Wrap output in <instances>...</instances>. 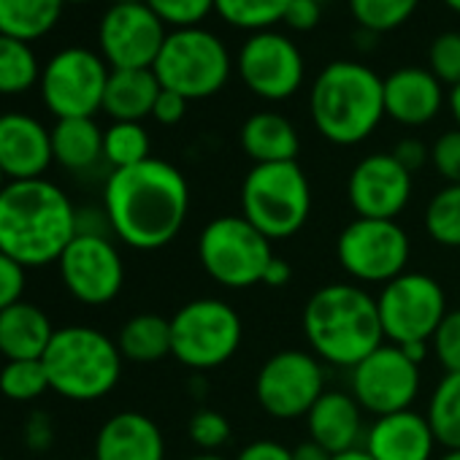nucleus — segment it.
Returning <instances> with one entry per match:
<instances>
[{"label": "nucleus", "mask_w": 460, "mask_h": 460, "mask_svg": "<svg viewBox=\"0 0 460 460\" xmlns=\"http://www.w3.org/2000/svg\"><path fill=\"white\" fill-rule=\"evenodd\" d=\"M111 234L141 252L168 247L187 222L190 184L184 173L157 157L111 171L103 187Z\"/></svg>", "instance_id": "obj_1"}, {"label": "nucleus", "mask_w": 460, "mask_h": 460, "mask_svg": "<svg viewBox=\"0 0 460 460\" xmlns=\"http://www.w3.org/2000/svg\"><path fill=\"white\" fill-rule=\"evenodd\" d=\"M76 208L47 179L9 181L0 190V252L25 269L58 263L76 239Z\"/></svg>", "instance_id": "obj_2"}, {"label": "nucleus", "mask_w": 460, "mask_h": 460, "mask_svg": "<svg viewBox=\"0 0 460 460\" xmlns=\"http://www.w3.org/2000/svg\"><path fill=\"white\" fill-rule=\"evenodd\" d=\"M304 336L309 349L328 366L355 368L385 344L376 298L360 285H325L304 306Z\"/></svg>", "instance_id": "obj_3"}, {"label": "nucleus", "mask_w": 460, "mask_h": 460, "mask_svg": "<svg viewBox=\"0 0 460 460\" xmlns=\"http://www.w3.org/2000/svg\"><path fill=\"white\" fill-rule=\"evenodd\" d=\"M312 122L339 146L366 141L385 117V79L358 60L328 63L309 93Z\"/></svg>", "instance_id": "obj_4"}, {"label": "nucleus", "mask_w": 460, "mask_h": 460, "mask_svg": "<svg viewBox=\"0 0 460 460\" xmlns=\"http://www.w3.org/2000/svg\"><path fill=\"white\" fill-rule=\"evenodd\" d=\"M41 360L52 390L68 401H98L109 395L122 376L117 341L90 325L58 328Z\"/></svg>", "instance_id": "obj_5"}, {"label": "nucleus", "mask_w": 460, "mask_h": 460, "mask_svg": "<svg viewBox=\"0 0 460 460\" xmlns=\"http://www.w3.org/2000/svg\"><path fill=\"white\" fill-rule=\"evenodd\" d=\"M312 214L309 176L293 163L252 165L242 181V217L250 219L269 242L296 236Z\"/></svg>", "instance_id": "obj_6"}, {"label": "nucleus", "mask_w": 460, "mask_h": 460, "mask_svg": "<svg viewBox=\"0 0 460 460\" xmlns=\"http://www.w3.org/2000/svg\"><path fill=\"white\" fill-rule=\"evenodd\" d=\"M198 261L217 285L227 290H250L263 285L274 250L250 219L242 214H225L200 230Z\"/></svg>", "instance_id": "obj_7"}, {"label": "nucleus", "mask_w": 460, "mask_h": 460, "mask_svg": "<svg viewBox=\"0 0 460 460\" xmlns=\"http://www.w3.org/2000/svg\"><path fill=\"white\" fill-rule=\"evenodd\" d=\"M230 52L206 28H181L165 36V44L152 66L163 90H173L187 101H200L219 93L230 79Z\"/></svg>", "instance_id": "obj_8"}, {"label": "nucleus", "mask_w": 460, "mask_h": 460, "mask_svg": "<svg viewBox=\"0 0 460 460\" xmlns=\"http://www.w3.org/2000/svg\"><path fill=\"white\" fill-rule=\"evenodd\" d=\"M242 339L239 312L219 298H195L171 317V355L192 371L225 366L239 352Z\"/></svg>", "instance_id": "obj_9"}, {"label": "nucleus", "mask_w": 460, "mask_h": 460, "mask_svg": "<svg viewBox=\"0 0 460 460\" xmlns=\"http://www.w3.org/2000/svg\"><path fill=\"white\" fill-rule=\"evenodd\" d=\"M411 242L395 219H352L336 239L341 271L363 285H387L406 271Z\"/></svg>", "instance_id": "obj_10"}, {"label": "nucleus", "mask_w": 460, "mask_h": 460, "mask_svg": "<svg viewBox=\"0 0 460 460\" xmlns=\"http://www.w3.org/2000/svg\"><path fill=\"white\" fill-rule=\"evenodd\" d=\"M376 309L385 341L395 347L417 341L428 344L449 312L441 285L420 271H403L393 282L382 285Z\"/></svg>", "instance_id": "obj_11"}, {"label": "nucleus", "mask_w": 460, "mask_h": 460, "mask_svg": "<svg viewBox=\"0 0 460 460\" xmlns=\"http://www.w3.org/2000/svg\"><path fill=\"white\" fill-rule=\"evenodd\" d=\"M109 63L87 47H66L41 68V98L58 119L95 117L103 109Z\"/></svg>", "instance_id": "obj_12"}, {"label": "nucleus", "mask_w": 460, "mask_h": 460, "mask_svg": "<svg viewBox=\"0 0 460 460\" xmlns=\"http://www.w3.org/2000/svg\"><path fill=\"white\" fill-rule=\"evenodd\" d=\"M325 393V363L306 349L274 352L255 376V398L274 420H298Z\"/></svg>", "instance_id": "obj_13"}, {"label": "nucleus", "mask_w": 460, "mask_h": 460, "mask_svg": "<svg viewBox=\"0 0 460 460\" xmlns=\"http://www.w3.org/2000/svg\"><path fill=\"white\" fill-rule=\"evenodd\" d=\"M349 390L360 409L374 417L411 409L420 393V366L401 347L385 341L349 368Z\"/></svg>", "instance_id": "obj_14"}, {"label": "nucleus", "mask_w": 460, "mask_h": 460, "mask_svg": "<svg viewBox=\"0 0 460 460\" xmlns=\"http://www.w3.org/2000/svg\"><path fill=\"white\" fill-rule=\"evenodd\" d=\"M242 82L263 101H285L304 84V55L279 31H258L239 49Z\"/></svg>", "instance_id": "obj_15"}, {"label": "nucleus", "mask_w": 460, "mask_h": 460, "mask_svg": "<svg viewBox=\"0 0 460 460\" xmlns=\"http://www.w3.org/2000/svg\"><path fill=\"white\" fill-rule=\"evenodd\" d=\"M58 266L66 290L87 306H103L114 301L125 285V266L109 236L76 234Z\"/></svg>", "instance_id": "obj_16"}, {"label": "nucleus", "mask_w": 460, "mask_h": 460, "mask_svg": "<svg viewBox=\"0 0 460 460\" xmlns=\"http://www.w3.org/2000/svg\"><path fill=\"white\" fill-rule=\"evenodd\" d=\"M165 36L163 20L146 4L109 6L98 25L101 58L111 68H152Z\"/></svg>", "instance_id": "obj_17"}, {"label": "nucleus", "mask_w": 460, "mask_h": 460, "mask_svg": "<svg viewBox=\"0 0 460 460\" xmlns=\"http://www.w3.org/2000/svg\"><path fill=\"white\" fill-rule=\"evenodd\" d=\"M347 200L363 219H395L411 200V173L390 155H366L347 179Z\"/></svg>", "instance_id": "obj_18"}, {"label": "nucleus", "mask_w": 460, "mask_h": 460, "mask_svg": "<svg viewBox=\"0 0 460 460\" xmlns=\"http://www.w3.org/2000/svg\"><path fill=\"white\" fill-rule=\"evenodd\" d=\"M52 160V133L36 117L0 114V168L9 181L41 179Z\"/></svg>", "instance_id": "obj_19"}, {"label": "nucleus", "mask_w": 460, "mask_h": 460, "mask_svg": "<svg viewBox=\"0 0 460 460\" xmlns=\"http://www.w3.org/2000/svg\"><path fill=\"white\" fill-rule=\"evenodd\" d=\"M444 84L420 66H403L385 76V114L398 125L422 128L444 106Z\"/></svg>", "instance_id": "obj_20"}, {"label": "nucleus", "mask_w": 460, "mask_h": 460, "mask_svg": "<svg viewBox=\"0 0 460 460\" xmlns=\"http://www.w3.org/2000/svg\"><path fill=\"white\" fill-rule=\"evenodd\" d=\"M436 436L425 414L403 409L376 417L366 430L363 449L374 460H433Z\"/></svg>", "instance_id": "obj_21"}, {"label": "nucleus", "mask_w": 460, "mask_h": 460, "mask_svg": "<svg viewBox=\"0 0 460 460\" xmlns=\"http://www.w3.org/2000/svg\"><path fill=\"white\" fill-rule=\"evenodd\" d=\"M95 460H165V438L157 422L141 411L109 417L95 438Z\"/></svg>", "instance_id": "obj_22"}, {"label": "nucleus", "mask_w": 460, "mask_h": 460, "mask_svg": "<svg viewBox=\"0 0 460 460\" xmlns=\"http://www.w3.org/2000/svg\"><path fill=\"white\" fill-rule=\"evenodd\" d=\"M309 438L323 444L331 455L355 449L363 433V409L344 390H325L306 414Z\"/></svg>", "instance_id": "obj_23"}, {"label": "nucleus", "mask_w": 460, "mask_h": 460, "mask_svg": "<svg viewBox=\"0 0 460 460\" xmlns=\"http://www.w3.org/2000/svg\"><path fill=\"white\" fill-rule=\"evenodd\" d=\"M55 333L47 312L36 304L20 301L0 312V352L6 360H41Z\"/></svg>", "instance_id": "obj_24"}, {"label": "nucleus", "mask_w": 460, "mask_h": 460, "mask_svg": "<svg viewBox=\"0 0 460 460\" xmlns=\"http://www.w3.org/2000/svg\"><path fill=\"white\" fill-rule=\"evenodd\" d=\"M239 144L255 165L263 163H293L301 152L296 125L279 111H255L239 130Z\"/></svg>", "instance_id": "obj_25"}, {"label": "nucleus", "mask_w": 460, "mask_h": 460, "mask_svg": "<svg viewBox=\"0 0 460 460\" xmlns=\"http://www.w3.org/2000/svg\"><path fill=\"white\" fill-rule=\"evenodd\" d=\"M160 90L163 87L152 68H111L103 93V111L114 122H141L144 117H152Z\"/></svg>", "instance_id": "obj_26"}, {"label": "nucleus", "mask_w": 460, "mask_h": 460, "mask_svg": "<svg viewBox=\"0 0 460 460\" xmlns=\"http://www.w3.org/2000/svg\"><path fill=\"white\" fill-rule=\"evenodd\" d=\"M52 133V155L55 160L74 173L90 171L103 160V130L93 117L58 119Z\"/></svg>", "instance_id": "obj_27"}, {"label": "nucleus", "mask_w": 460, "mask_h": 460, "mask_svg": "<svg viewBox=\"0 0 460 460\" xmlns=\"http://www.w3.org/2000/svg\"><path fill=\"white\" fill-rule=\"evenodd\" d=\"M63 6L66 0H0V36L33 44L60 22Z\"/></svg>", "instance_id": "obj_28"}, {"label": "nucleus", "mask_w": 460, "mask_h": 460, "mask_svg": "<svg viewBox=\"0 0 460 460\" xmlns=\"http://www.w3.org/2000/svg\"><path fill=\"white\" fill-rule=\"evenodd\" d=\"M117 347L125 360L157 363L171 355V320L160 314H136L122 325Z\"/></svg>", "instance_id": "obj_29"}, {"label": "nucleus", "mask_w": 460, "mask_h": 460, "mask_svg": "<svg viewBox=\"0 0 460 460\" xmlns=\"http://www.w3.org/2000/svg\"><path fill=\"white\" fill-rule=\"evenodd\" d=\"M425 417L441 447L460 449V374H444L438 379Z\"/></svg>", "instance_id": "obj_30"}, {"label": "nucleus", "mask_w": 460, "mask_h": 460, "mask_svg": "<svg viewBox=\"0 0 460 460\" xmlns=\"http://www.w3.org/2000/svg\"><path fill=\"white\" fill-rule=\"evenodd\" d=\"M41 82V66L28 41L0 36V95L28 93Z\"/></svg>", "instance_id": "obj_31"}, {"label": "nucleus", "mask_w": 460, "mask_h": 460, "mask_svg": "<svg viewBox=\"0 0 460 460\" xmlns=\"http://www.w3.org/2000/svg\"><path fill=\"white\" fill-rule=\"evenodd\" d=\"M425 234L447 250H460V184H447L425 206Z\"/></svg>", "instance_id": "obj_32"}, {"label": "nucleus", "mask_w": 460, "mask_h": 460, "mask_svg": "<svg viewBox=\"0 0 460 460\" xmlns=\"http://www.w3.org/2000/svg\"><path fill=\"white\" fill-rule=\"evenodd\" d=\"M290 0H214V12L234 28L244 31H271V25L285 20Z\"/></svg>", "instance_id": "obj_33"}, {"label": "nucleus", "mask_w": 460, "mask_h": 460, "mask_svg": "<svg viewBox=\"0 0 460 460\" xmlns=\"http://www.w3.org/2000/svg\"><path fill=\"white\" fill-rule=\"evenodd\" d=\"M149 133L141 122H114L103 130V160L119 171L149 160Z\"/></svg>", "instance_id": "obj_34"}, {"label": "nucleus", "mask_w": 460, "mask_h": 460, "mask_svg": "<svg viewBox=\"0 0 460 460\" xmlns=\"http://www.w3.org/2000/svg\"><path fill=\"white\" fill-rule=\"evenodd\" d=\"M47 390H52V385L44 360H6L0 371V393L9 401H36Z\"/></svg>", "instance_id": "obj_35"}, {"label": "nucleus", "mask_w": 460, "mask_h": 460, "mask_svg": "<svg viewBox=\"0 0 460 460\" xmlns=\"http://www.w3.org/2000/svg\"><path fill=\"white\" fill-rule=\"evenodd\" d=\"M417 4L420 0H349V12L363 31L379 36L403 25L414 14Z\"/></svg>", "instance_id": "obj_36"}, {"label": "nucleus", "mask_w": 460, "mask_h": 460, "mask_svg": "<svg viewBox=\"0 0 460 460\" xmlns=\"http://www.w3.org/2000/svg\"><path fill=\"white\" fill-rule=\"evenodd\" d=\"M428 71L449 90L460 84V31H444L430 41Z\"/></svg>", "instance_id": "obj_37"}, {"label": "nucleus", "mask_w": 460, "mask_h": 460, "mask_svg": "<svg viewBox=\"0 0 460 460\" xmlns=\"http://www.w3.org/2000/svg\"><path fill=\"white\" fill-rule=\"evenodd\" d=\"M144 4L173 31L200 28V22L214 12V0H144Z\"/></svg>", "instance_id": "obj_38"}, {"label": "nucleus", "mask_w": 460, "mask_h": 460, "mask_svg": "<svg viewBox=\"0 0 460 460\" xmlns=\"http://www.w3.org/2000/svg\"><path fill=\"white\" fill-rule=\"evenodd\" d=\"M187 436L200 452H217L230 441V422L217 409H198L187 422Z\"/></svg>", "instance_id": "obj_39"}, {"label": "nucleus", "mask_w": 460, "mask_h": 460, "mask_svg": "<svg viewBox=\"0 0 460 460\" xmlns=\"http://www.w3.org/2000/svg\"><path fill=\"white\" fill-rule=\"evenodd\" d=\"M433 352L447 374H460V309L447 312L438 331L430 339Z\"/></svg>", "instance_id": "obj_40"}, {"label": "nucleus", "mask_w": 460, "mask_h": 460, "mask_svg": "<svg viewBox=\"0 0 460 460\" xmlns=\"http://www.w3.org/2000/svg\"><path fill=\"white\" fill-rule=\"evenodd\" d=\"M430 163L447 184H460V128L444 130L433 141Z\"/></svg>", "instance_id": "obj_41"}, {"label": "nucleus", "mask_w": 460, "mask_h": 460, "mask_svg": "<svg viewBox=\"0 0 460 460\" xmlns=\"http://www.w3.org/2000/svg\"><path fill=\"white\" fill-rule=\"evenodd\" d=\"M25 293V266L0 252V312L22 301Z\"/></svg>", "instance_id": "obj_42"}, {"label": "nucleus", "mask_w": 460, "mask_h": 460, "mask_svg": "<svg viewBox=\"0 0 460 460\" xmlns=\"http://www.w3.org/2000/svg\"><path fill=\"white\" fill-rule=\"evenodd\" d=\"M323 17L320 0H290V6L285 12V20L293 31H312Z\"/></svg>", "instance_id": "obj_43"}, {"label": "nucleus", "mask_w": 460, "mask_h": 460, "mask_svg": "<svg viewBox=\"0 0 460 460\" xmlns=\"http://www.w3.org/2000/svg\"><path fill=\"white\" fill-rule=\"evenodd\" d=\"M184 114H187V98H181L173 90H160V95L155 101V109H152V117L160 125H176V122L184 119Z\"/></svg>", "instance_id": "obj_44"}, {"label": "nucleus", "mask_w": 460, "mask_h": 460, "mask_svg": "<svg viewBox=\"0 0 460 460\" xmlns=\"http://www.w3.org/2000/svg\"><path fill=\"white\" fill-rule=\"evenodd\" d=\"M409 173H414V171H420L428 160H430V146H425L420 138H401L395 146H393V152H390Z\"/></svg>", "instance_id": "obj_45"}, {"label": "nucleus", "mask_w": 460, "mask_h": 460, "mask_svg": "<svg viewBox=\"0 0 460 460\" xmlns=\"http://www.w3.org/2000/svg\"><path fill=\"white\" fill-rule=\"evenodd\" d=\"M236 460H293V449L271 438H258V441H250L236 455Z\"/></svg>", "instance_id": "obj_46"}, {"label": "nucleus", "mask_w": 460, "mask_h": 460, "mask_svg": "<svg viewBox=\"0 0 460 460\" xmlns=\"http://www.w3.org/2000/svg\"><path fill=\"white\" fill-rule=\"evenodd\" d=\"M25 436H28V447L31 449H47L52 444V422H49V417L44 411H36L28 420Z\"/></svg>", "instance_id": "obj_47"}, {"label": "nucleus", "mask_w": 460, "mask_h": 460, "mask_svg": "<svg viewBox=\"0 0 460 460\" xmlns=\"http://www.w3.org/2000/svg\"><path fill=\"white\" fill-rule=\"evenodd\" d=\"M290 279H293L290 263H288L285 258L274 255V261L269 263V269H266V274H263V285L271 288V290H279V288H288Z\"/></svg>", "instance_id": "obj_48"}, {"label": "nucleus", "mask_w": 460, "mask_h": 460, "mask_svg": "<svg viewBox=\"0 0 460 460\" xmlns=\"http://www.w3.org/2000/svg\"><path fill=\"white\" fill-rule=\"evenodd\" d=\"M293 460H333V455L323 444L309 438V441H304V444H298L293 449Z\"/></svg>", "instance_id": "obj_49"}, {"label": "nucleus", "mask_w": 460, "mask_h": 460, "mask_svg": "<svg viewBox=\"0 0 460 460\" xmlns=\"http://www.w3.org/2000/svg\"><path fill=\"white\" fill-rule=\"evenodd\" d=\"M401 349H403V352H406V355H409V358H411V360H414L417 366H420V363L425 360V355H428V344H425V341H417V344H406V347H401Z\"/></svg>", "instance_id": "obj_50"}, {"label": "nucleus", "mask_w": 460, "mask_h": 460, "mask_svg": "<svg viewBox=\"0 0 460 460\" xmlns=\"http://www.w3.org/2000/svg\"><path fill=\"white\" fill-rule=\"evenodd\" d=\"M447 103H449V111H452V117H455L457 128H460V84L449 90V95H447Z\"/></svg>", "instance_id": "obj_51"}, {"label": "nucleus", "mask_w": 460, "mask_h": 460, "mask_svg": "<svg viewBox=\"0 0 460 460\" xmlns=\"http://www.w3.org/2000/svg\"><path fill=\"white\" fill-rule=\"evenodd\" d=\"M333 460H374L363 447H355V449H347L341 455H333Z\"/></svg>", "instance_id": "obj_52"}, {"label": "nucleus", "mask_w": 460, "mask_h": 460, "mask_svg": "<svg viewBox=\"0 0 460 460\" xmlns=\"http://www.w3.org/2000/svg\"><path fill=\"white\" fill-rule=\"evenodd\" d=\"M187 460H225V457H219L217 452H198V455H192Z\"/></svg>", "instance_id": "obj_53"}, {"label": "nucleus", "mask_w": 460, "mask_h": 460, "mask_svg": "<svg viewBox=\"0 0 460 460\" xmlns=\"http://www.w3.org/2000/svg\"><path fill=\"white\" fill-rule=\"evenodd\" d=\"M438 460H460V449H447Z\"/></svg>", "instance_id": "obj_54"}, {"label": "nucleus", "mask_w": 460, "mask_h": 460, "mask_svg": "<svg viewBox=\"0 0 460 460\" xmlns=\"http://www.w3.org/2000/svg\"><path fill=\"white\" fill-rule=\"evenodd\" d=\"M444 4H447L452 12H457V14H460V0H444Z\"/></svg>", "instance_id": "obj_55"}, {"label": "nucleus", "mask_w": 460, "mask_h": 460, "mask_svg": "<svg viewBox=\"0 0 460 460\" xmlns=\"http://www.w3.org/2000/svg\"><path fill=\"white\" fill-rule=\"evenodd\" d=\"M119 4H144V0H111V6H119Z\"/></svg>", "instance_id": "obj_56"}, {"label": "nucleus", "mask_w": 460, "mask_h": 460, "mask_svg": "<svg viewBox=\"0 0 460 460\" xmlns=\"http://www.w3.org/2000/svg\"><path fill=\"white\" fill-rule=\"evenodd\" d=\"M6 184H9V181H6V173H4V168H0V190H4Z\"/></svg>", "instance_id": "obj_57"}, {"label": "nucleus", "mask_w": 460, "mask_h": 460, "mask_svg": "<svg viewBox=\"0 0 460 460\" xmlns=\"http://www.w3.org/2000/svg\"><path fill=\"white\" fill-rule=\"evenodd\" d=\"M66 4H87V0H66Z\"/></svg>", "instance_id": "obj_58"}, {"label": "nucleus", "mask_w": 460, "mask_h": 460, "mask_svg": "<svg viewBox=\"0 0 460 460\" xmlns=\"http://www.w3.org/2000/svg\"><path fill=\"white\" fill-rule=\"evenodd\" d=\"M84 460H95V457H84Z\"/></svg>", "instance_id": "obj_59"}, {"label": "nucleus", "mask_w": 460, "mask_h": 460, "mask_svg": "<svg viewBox=\"0 0 460 460\" xmlns=\"http://www.w3.org/2000/svg\"><path fill=\"white\" fill-rule=\"evenodd\" d=\"M0 460H4V455H0Z\"/></svg>", "instance_id": "obj_60"}]
</instances>
